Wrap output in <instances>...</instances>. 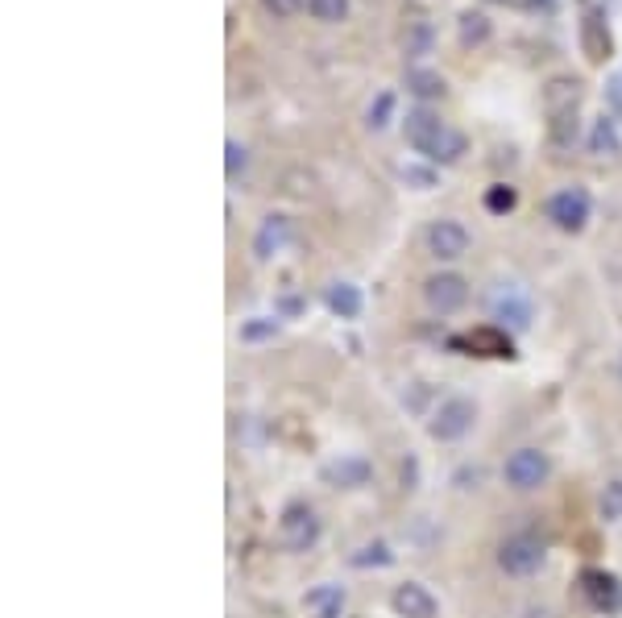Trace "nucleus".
Returning a JSON list of instances; mask_svg holds the SVG:
<instances>
[{"label": "nucleus", "instance_id": "3", "mask_svg": "<svg viewBox=\"0 0 622 618\" xmlns=\"http://www.w3.org/2000/svg\"><path fill=\"white\" fill-rule=\"evenodd\" d=\"M278 540L287 552H311L320 544V515L303 507V502H295V507H287L278 519Z\"/></svg>", "mask_w": 622, "mask_h": 618}, {"label": "nucleus", "instance_id": "10", "mask_svg": "<svg viewBox=\"0 0 622 618\" xmlns=\"http://www.w3.org/2000/svg\"><path fill=\"white\" fill-rule=\"evenodd\" d=\"M370 477H374V465L357 453H341L336 461L324 465V482L336 490H361V486H370Z\"/></svg>", "mask_w": 622, "mask_h": 618}, {"label": "nucleus", "instance_id": "28", "mask_svg": "<svg viewBox=\"0 0 622 618\" xmlns=\"http://www.w3.org/2000/svg\"><path fill=\"white\" fill-rule=\"evenodd\" d=\"M245 162H249V154H245L241 142H229V146H224V175H229V179H237V175L245 171Z\"/></svg>", "mask_w": 622, "mask_h": 618}, {"label": "nucleus", "instance_id": "32", "mask_svg": "<svg viewBox=\"0 0 622 618\" xmlns=\"http://www.w3.org/2000/svg\"><path fill=\"white\" fill-rule=\"evenodd\" d=\"M618 378H622V361H618Z\"/></svg>", "mask_w": 622, "mask_h": 618}, {"label": "nucleus", "instance_id": "5", "mask_svg": "<svg viewBox=\"0 0 622 618\" xmlns=\"http://www.w3.org/2000/svg\"><path fill=\"white\" fill-rule=\"evenodd\" d=\"M486 307H490V316H494L502 328H506V324H511L515 332L531 328V299H527V291H523L519 283H494L490 295H486Z\"/></svg>", "mask_w": 622, "mask_h": 618}, {"label": "nucleus", "instance_id": "4", "mask_svg": "<svg viewBox=\"0 0 622 618\" xmlns=\"http://www.w3.org/2000/svg\"><path fill=\"white\" fill-rule=\"evenodd\" d=\"M548 473H552V461L548 453H540V448H519V453L506 457L502 465V477H506V486L511 490H540L548 482Z\"/></svg>", "mask_w": 622, "mask_h": 618}, {"label": "nucleus", "instance_id": "27", "mask_svg": "<svg viewBox=\"0 0 622 618\" xmlns=\"http://www.w3.org/2000/svg\"><path fill=\"white\" fill-rule=\"evenodd\" d=\"M428 50H432V25H428V21H419L415 30L407 34V54H411V59H423Z\"/></svg>", "mask_w": 622, "mask_h": 618}, {"label": "nucleus", "instance_id": "15", "mask_svg": "<svg viewBox=\"0 0 622 618\" xmlns=\"http://www.w3.org/2000/svg\"><path fill=\"white\" fill-rule=\"evenodd\" d=\"M581 46H585V54H589L593 63H602L606 54H610V30H606L602 13H585V21H581Z\"/></svg>", "mask_w": 622, "mask_h": 618}, {"label": "nucleus", "instance_id": "6", "mask_svg": "<svg viewBox=\"0 0 622 618\" xmlns=\"http://www.w3.org/2000/svg\"><path fill=\"white\" fill-rule=\"evenodd\" d=\"M423 241H428V254L436 262H457V258L469 254V245H473V237H469V229L461 220H432Z\"/></svg>", "mask_w": 622, "mask_h": 618}, {"label": "nucleus", "instance_id": "14", "mask_svg": "<svg viewBox=\"0 0 622 618\" xmlns=\"http://www.w3.org/2000/svg\"><path fill=\"white\" fill-rule=\"evenodd\" d=\"M589 154H598V158H618L622 154V133H618V121L610 117H598L589 125Z\"/></svg>", "mask_w": 622, "mask_h": 618}, {"label": "nucleus", "instance_id": "21", "mask_svg": "<svg viewBox=\"0 0 622 618\" xmlns=\"http://www.w3.org/2000/svg\"><path fill=\"white\" fill-rule=\"evenodd\" d=\"M486 38H490V17L465 9V13H461V42H465V46H482Z\"/></svg>", "mask_w": 622, "mask_h": 618}, {"label": "nucleus", "instance_id": "17", "mask_svg": "<svg viewBox=\"0 0 622 618\" xmlns=\"http://www.w3.org/2000/svg\"><path fill=\"white\" fill-rule=\"evenodd\" d=\"M307 610H316V618H341L345 610V589L341 585H320L307 594Z\"/></svg>", "mask_w": 622, "mask_h": 618}, {"label": "nucleus", "instance_id": "7", "mask_svg": "<svg viewBox=\"0 0 622 618\" xmlns=\"http://www.w3.org/2000/svg\"><path fill=\"white\" fill-rule=\"evenodd\" d=\"M423 303H428L436 316H452L469 303V283L461 274H432L428 283H423Z\"/></svg>", "mask_w": 622, "mask_h": 618}, {"label": "nucleus", "instance_id": "22", "mask_svg": "<svg viewBox=\"0 0 622 618\" xmlns=\"http://www.w3.org/2000/svg\"><path fill=\"white\" fill-rule=\"evenodd\" d=\"M278 336V320L274 316H253L241 324V341L245 345H262V341H274Z\"/></svg>", "mask_w": 622, "mask_h": 618}, {"label": "nucleus", "instance_id": "16", "mask_svg": "<svg viewBox=\"0 0 622 618\" xmlns=\"http://www.w3.org/2000/svg\"><path fill=\"white\" fill-rule=\"evenodd\" d=\"M324 303H328L332 316L357 320V316H361V287H353V283H332L328 295H324Z\"/></svg>", "mask_w": 622, "mask_h": 618}, {"label": "nucleus", "instance_id": "8", "mask_svg": "<svg viewBox=\"0 0 622 618\" xmlns=\"http://www.w3.org/2000/svg\"><path fill=\"white\" fill-rule=\"evenodd\" d=\"M540 565H544V544L535 540V536H511V540H502V548H498V569L502 573L531 577Z\"/></svg>", "mask_w": 622, "mask_h": 618}, {"label": "nucleus", "instance_id": "20", "mask_svg": "<svg viewBox=\"0 0 622 618\" xmlns=\"http://www.w3.org/2000/svg\"><path fill=\"white\" fill-rule=\"evenodd\" d=\"M349 560H353L357 569H390V565H394V552H390V548H386L382 540H374V544L357 548V552H353Z\"/></svg>", "mask_w": 622, "mask_h": 618}, {"label": "nucleus", "instance_id": "19", "mask_svg": "<svg viewBox=\"0 0 622 618\" xmlns=\"http://www.w3.org/2000/svg\"><path fill=\"white\" fill-rule=\"evenodd\" d=\"M353 9V0H307V13L316 17L320 25H341Z\"/></svg>", "mask_w": 622, "mask_h": 618}, {"label": "nucleus", "instance_id": "29", "mask_svg": "<svg viewBox=\"0 0 622 618\" xmlns=\"http://www.w3.org/2000/svg\"><path fill=\"white\" fill-rule=\"evenodd\" d=\"M403 179H407L415 191L436 187V171H432V166H403Z\"/></svg>", "mask_w": 622, "mask_h": 618}, {"label": "nucleus", "instance_id": "25", "mask_svg": "<svg viewBox=\"0 0 622 618\" xmlns=\"http://www.w3.org/2000/svg\"><path fill=\"white\" fill-rule=\"evenodd\" d=\"M598 507H602V519H606V523H618V519H622V477H618V482H606V490H602V498H598Z\"/></svg>", "mask_w": 622, "mask_h": 618}, {"label": "nucleus", "instance_id": "23", "mask_svg": "<svg viewBox=\"0 0 622 618\" xmlns=\"http://www.w3.org/2000/svg\"><path fill=\"white\" fill-rule=\"evenodd\" d=\"M469 345L490 349V357H515V353H511V336H502V332H494V328H477V332L469 336Z\"/></svg>", "mask_w": 622, "mask_h": 618}, {"label": "nucleus", "instance_id": "9", "mask_svg": "<svg viewBox=\"0 0 622 618\" xmlns=\"http://www.w3.org/2000/svg\"><path fill=\"white\" fill-rule=\"evenodd\" d=\"M291 237H295V224H291V216H266L262 224H258V233H253V258L258 262H270V258H278L282 249L291 245Z\"/></svg>", "mask_w": 622, "mask_h": 618}, {"label": "nucleus", "instance_id": "31", "mask_svg": "<svg viewBox=\"0 0 622 618\" xmlns=\"http://www.w3.org/2000/svg\"><path fill=\"white\" fill-rule=\"evenodd\" d=\"M606 104H610V112H618V117H622V71L606 79Z\"/></svg>", "mask_w": 622, "mask_h": 618}, {"label": "nucleus", "instance_id": "12", "mask_svg": "<svg viewBox=\"0 0 622 618\" xmlns=\"http://www.w3.org/2000/svg\"><path fill=\"white\" fill-rule=\"evenodd\" d=\"M577 104H581V79L569 75H556L548 88H544V112L552 121L560 117H577Z\"/></svg>", "mask_w": 622, "mask_h": 618}, {"label": "nucleus", "instance_id": "30", "mask_svg": "<svg viewBox=\"0 0 622 618\" xmlns=\"http://www.w3.org/2000/svg\"><path fill=\"white\" fill-rule=\"evenodd\" d=\"M262 5H266V13H274V17H295V13L307 5V0H262Z\"/></svg>", "mask_w": 622, "mask_h": 618}, {"label": "nucleus", "instance_id": "18", "mask_svg": "<svg viewBox=\"0 0 622 618\" xmlns=\"http://www.w3.org/2000/svg\"><path fill=\"white\" fill-rule=\"evenodd\" d=\"M407 92L415 100H440L444 96V75L440 71H428V67H411L407 71Z\"/></svg>", "mask_w": 622, "mask_h": 618}, {"label": "nucleus", "instance_id": "11", "mask_svg": "<svg viewBox=\"0 0 622 618\" xmlns=\"http://www.w3.org/2000/svg\"><path fill=\"white\" fill-rule=\"evenodd\" d=\"M394 610H399V618H436L440 614V602L428 585H419V581H407L394 589Z\"/></svg>", "mask_w": 622, "mask_h": 618}, {"label": "nucleus", "instance_id": "13", "mask_svg": "<svg viewBox=\"0 0 622 618\" xmlns=\"http://www.w3.org/2000/svg\"><path fill=\"white\" fill-rule=\"evenodd\" d=\"M581 589H585V598L598 606V610H618L622 606V585L614 573H602V569H589L581 577Z\"/></svg>", "mask_w": 622, "mask_h": 618}, {"label": "nucleus", "instance_id": "26", "mask_svg": "<svg viewBox=\"0 0 622 618\" xmlns=\"http://www.w3.org/2000/svg\"><path fill=\"white\" fill-rule=\"evenodd\" d=\"M390 117H394V96L390 92H378V100L370 104V112H365V125H370V129H386Z\"/></svg>", "mask_w": 622, "mask_h": 618}, {"label": "nucleus", "instance_id": "2", "mask_svg": "<svg viewBox=\"0 0 622 618\" xmlns=\"http://www.w3.org/2000/svg\"><path fill=\"white\" fill-rule=\"evenodd\" d=\"M589 212H593V204H589L585 187H560L544 200V216L556 224L560 233H581L589 224Z\"/></svg>", "mask_w": 622, "mask_h": 618}, {"label": "nucleus", "instance_id": "1", "mask_svg": "<svg viewBox=\"0 0 622 618\" xmlns=\"http://www.w3.org/2000/svg\"><path fill=\"white\" fill-rule=\"evenodd\" d=\"M473 424H477V403L465 399V395H452V399H444V403L432 411L428 436L440 440V444H452V440H465V436L473 432Z\"/></svg>", "mask_w": 622, "mask_h": 618}, {"label": "nucleus", "instance_id": "24", "mask_svg": "<svg viewBox=\"0 0 622 618\" xmlns=\"http://www.w3.org/2000/svg\"><path fill=\"white\" fill-rule=\"evenodd\" d=\"M519 204V195H515V187H506V183H494L490 191H486V212H494V216H506Z\"/></svg>", "mask_w": 622, "mask_h": 618}]
</instances>
